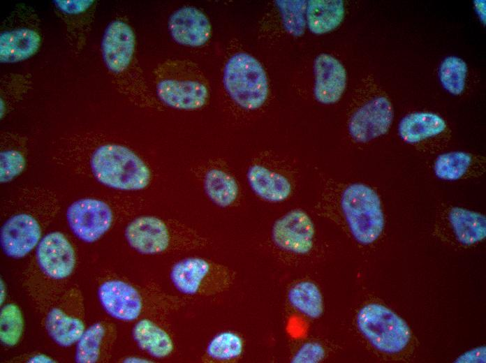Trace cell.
<instances>
[{
	"label": "cell",
	"instance_id": "1",
	"mask_svg": "<svg viewBox=\"0 0 486 363\" xmlns=\"http://www.w3.org/2000/svg\"><path fill=\"white\" fill-rule=\"evenodd\" d=\"M125 237L131 248L144 255L204 248L207 238L177 221L142 216L131 221Z\"/></svg>",
	"mask_w": 486,
	"mask_h": 363
},
{
	"label": "cell",
	"instance_id": "2",
	"mask_svg": "<svg viewBox=\"0 0 486 363\" xmlns=\"http://www.w3.org/2000/svg\"><path fill=\"white\" fill-rule=\"evenodd\" d=\"M156 94L166 105L179 110L202 108L209 98V84L205 75L195 63L182 59H168L154 71Z\"/></svg>",
	"mask_w": 486,
	"mask_h": 363
},
{
	"label": "cell",
	"instance_id": "3",
	"mask_svg": "<svg viewBox=\"0 0 486 363\" xmlns=\"http://www.w3.org/2000/svg\"><path fill=\"white\" fill-rule=\"evenodd\" d=\"M91 171L103 185L122 191L146 188L151 172L145 163L128 147L106 144L97 148L90 161Z\"/></svg>",
	"mask_w": 486,
	"mask_h": 363
},
{
	"label": "cell",
	"instance_id": "4",
	"mask_svg": "<svg viewBox=\"0 0 486 363\" xmlns=\"http://www.w3.org/2000/svg\"><path fill=\"white\" fill-rule=\"evenodd\" d=\"M42 40L40 20L36 10L24 3L15 5L1 25V63L29 59L38 52Z\"/></svg>",
	"mask_w": 486,
	"mask_h": 363
},
{
	"label": "cell",
	"instance_id": "5",
	"mask_svg": "<svg viewBox=\"0 0 486 363\" xmlns=\"http://www.w3.org/2000/svg\"><path fill=\"white\" fill-rule=\"evenodd\" d=\"M341 207L350 231L361 244L374 242L384 228L381 202L376 192L368 185L353 183L342 192Z\"/></svg>",
	"mask_w": 486,
	"mask_h": 363
},
{
	"label": "cell",
	"instance_id": "6",
	"mask_svg": "<svg viewBox=\"0 0 486 363\" xmlns=\"http://www.w3.org/2000/svg\"><path fill=\"white\" fill-rule=\"evenodd\" d=\"M223 84L234 102L240 107L253 110L266 101L269 85L261 64L251 55L238 52L226 62Z\"/></svg>",
	"mask_w": 486,
	"mask_h": 363
},
{
	"label": "cell",
	"instance_id": "7",
	"mask_svg": "<svg viewBox=\"0 0 486 363\" xmlns=\"http://www.w3.org/2000/svg\"><path fill=\"white\" fill-rule=\"evenodd\" d=\"M231 272L223 265L201 257H188L175 262L170 279L182 295L212 296L228 287Z\"/></svg>",
	"mask_w": 486,
	"mask_h": 363
},
{
	"label": "cell",
	"instance_id": "8",
	"mask_svg": "<svg viewBox=\"0 0 486 363\" xmlns=\"http://www.w3.org/2000/svg\"><path fill=\"white\" fill-rule=\"evenodd\" d=\"M357 323L362 334L382 352L399 353L411 339V331L406 322L379 304H369L362 307L358 314Z\"/></svg>",
	"mask_w": 486,
	"mask_h": 363
},
{
	"label": "cell",
	"instance_id": "9",
	"mask_svg": "<svg viewBox=\"0 0 486 363\" xmlns=\"http://www.w3.org/2000/svg\"><path fill=\"white\" fill-rule=\"evenodd\" d=\"M66 218L71 230L78 238L87 243H93L110 228L113 213L105 202L84 198L68 207Z\"/></svg>",
	"mask_w": 486,
	"mask_h": 363
},
{
	"label": "cell",
	"instance_id": "10",
	"mask_svg": "<svg viewBox=\"0 0 486 363\" xmlns=\"http://www.w3.org/2000/svg\"><path fill=\"white\" fill-rule=\"evenodd\" d=\"M135 36L126 22L115 20L106 27L101 42L103 62L115 77L128 72L133 62Z\"/></svg>",
	"mask_w": 486,
	"mask_h": 363
},
{
	"label": "cell",
	"instance_id": "11",
	"mask_svg": "<svg viewBox=\"0 0 486 363\" xmlns=\"http://www.w3.org/2000/svg\"><path fill=\"white\" fill-rule=\"evenodd\" d=\"M393 119L390 101L384 96L374 97L360 107L348 122L351 137L360 143L368 142L385 135Z\"/></svg>",
	"mask_w": 486,
	"mask_h": 363
},
{
	"label": "cell",
	"instance_id": "12",
	"mask_svg": "<svg viewBox=\"0 0 486 363\" xmlns=\"http://www.w3.org/2000/svg\"><path fill=\"white\" fill-rule=\"evenodd\" d=\"M314 225L303 210L293 209L273 224V242L282 250L296 254L308 253L313 247Z\"/></svg>",
	"mask_w": 486,
	"mask_h": 363
},
{
	"label": "cell",
	"instance_id": "13",
	"mask_svg": "<svg viewBox=\"0 0 486 363\" xmlns=\"http://www.w3.org/2000/svg\"><path fill=\"white\" fill-rule=\"evenodd\" d=\"M98 295L105 311L119 320H135L145 309V298L142 292L124 281L112 279L105 281L100 286Z\"/></svg>",
	"mask_w": 486,
	"mask_h": 363
},
{
	"label": "cell",
	"instance_id": "14",
	"mask_svg": "<svg viewBox=\"0 0 486 363\" xmlns=\"http://www.w3.org/2000/svg\"><path fill=\"white\" fill-rule=\"evenodd\" d=\"M36 258L43 272L55 279L70 276L75 265L73 248L59 232H52L43 237L37 246Z\"/></svg>",
	"mask_w": 486,
	"mask_h": 363
},
{
	"label": "cell",
	"instance_id": "15",
	"mask_svg": "<svg viewBox=\"0 0 486 363\" xmlns=\"http://www.w3.org/2000/svg\"><path fill=\"white\" fill-rule=\"evenodd\" d=\"M54 10L64 23L71 46L76 52L84 46L94 18L97 1L54 0Z\"/></svg>",
	"mask_w": 486,
	"mask_h": 363
},
{
	"label": "cell",
	"instance_id": "16",
	"mask_svg": "<svg viewBox=\"0 0 486 363\" xmlns=\"http://www.w3.org/2000/svg\"><path fill=\"white\" fill-rule=\"evenodd\" d=\"M40 235V225L33 216L16 214L8 219L1 228V246L8 256L20 258L38 244Z\"/></svg>",
	"mask_w": 486,
	"mask_h": 363
},
{
	"label": "cell",
	"instance_id": "17",
	"mask_svg": "<svg viewBox=\"0 0 486 363\" xmlns=\"http://www.w3.org/2000/svg\"><path fill=\"white\" fill-rule=\"evenodd\" d=\"M172 38L179 44L200 47L211 36V24L207 16L193 6H184L175 10L168 20Z\"/></svg>",
	"mask_w": 486,
	"mask_h": 363
},
{
	"label": "cell",
	"instance_id": "18",
	"mask_svg": "<svg viewBox=\"0 0 486 363\" xmlns=\"http://www.w3.org/2000/svg\"><path fill=\"white\" fill-rule=\"evenodd\" d=\"M316 100L325 105L337 102L346 86V71L342 64L333 56L322 53L314 61Z\"/></svg>",
	"mask_w": 486,
	"mask_h": 363
},
{
	"label": "cell",
	"instance_id": "19",
	"mask_svg": "<svg viewBox=\"0 0 486 363\" xmlns=\"http://www.w3.org/2000/svg\"><path fill=\"white\" fill-rule=\"evenodd\" d=\"M246 178L253 192L268 202H282L292 191L291 184L286 177L261 165L250 166Z\"/></svg>",
	"mask_w": 486,
	"mask_h": 363
},
{
	"label": "cell",
	"instance_id": "20",
	"mask_svg": "<svg viewBox=\"0 0 486 363\" xmlns=\"http://www.w3.org/2000/svg\"><path fill=\"white\" fill-rule=\"evenodd\" d=\"M138 346L151 356L165 358L172 355L175 343L170 334L152 320L143 318L138 321L132 331Z\"/></svg>",
	"mask_w": 486,
	"mask_h": 363
},
{
	"label": "cell",
	"instance_id": "21",
	"mask_svg": "<svg viewBox=\"0 0 486 363\" xmlns=\"http://www.w3.org/2000/svg\"><path fill=\"white\" fill-rule=\"evenodd\" d=\"M344 13L341 0H311L307 3L306 22L311 32L323 34L336 29Z\"/></svg>",
	"mask_w": 486,
	"mask_h": 363
},
{
	"label": "cell",
	"instance_id": "22",
	"mask_svg": "<svg viewBox=\"0 0 486 363\" xmlns=\"http://www.w3.org/2000/svg\"><path fill=\"white\" fill-rule=\"evenodd\" d=\"M446 128V123L439 115L432 112H414L402 119L398 131L404 142L415 144L437 135Z\"/></svg>",
	"mask_w": 486,
	"mask_h": 363
},
{
	"label": "cell",
	"instance_id": "23",
	"mask_svg": "<svg viewBox=\"0 0 486 363\" xmlns=\"http://www.w3.org/2000/svg\"><path fill=\"white\" fill-rule=\"evenodd\" d=\"M449 221L457 239L464 245H472L486 235L485 216L461 207H453L449 212Z\"/></svg>",
	"mask_w": 486,
	"mask_h": 363
},
{
	"label": "cell",
	"instance_id": "24",
	"mask_svg": "<svg viewBox=\"0 0 486 363\" xmlns=\"http://www.w3.org/2000/svg\"><path fill=\"white\" fill-rule=\"evenodd\" d=\"M45 327L50 337L64 347L78 341L84 332V325L80 319L71 317L57 308L48 313Z\"/></svg>",
	"mask_w": 486,
	"mask_h": 363
},
{
	"label": "cell",
	"instance_id": "25",
	"mask_svg": "<svg viewBox=\"0 0 486 363\" xmlns=\"http://www.w3.org/2000/svg\"><path fill=\"white\" fill-rule=\"evenodd\" d=\"M203 186L209 200L220 207H228L237 200L239 188L235 179L221 169H212L207 172Z\"/></svg>",
	"mask_w": 486,
	"mask_h": 363
},
{
	"label": "cell",
	"instance_id": "26",
	"mask_svg": "<svg viewBox=\"0 0 486 363\" xmlns=\"http://www.w3.org/2000/svg\"><path fill=\"white\" fill-rule=\"evenodd\" d=\"M288 299L295 309L308 317L316 318L323 313L321 293L312 282L302 281L295 284L289 290Z\"/></svg>",
	"mask_w": 486,
	"mask_h": 363
},
{
	"label": "cell",
	"instance_id": "27",
	"mask_svg": "<svg viewBox=\"0 0 486 363\" xmlns=\"http://www.w3.org/2000/svg\"><path fill=\"white\" fill-rule=\"evenodd\" d=\"M243 351L242 339L236 333L222 332L209 342L202 357L204 362H223L238 358Z\"/></svg>",
	"mask_w": 486,
	"mask_h": 363
},
{
	"label": "cell",
	"instance_id": "28",
	"mask_svg": "<svg viewBox=\"0 0 486 363\" xmlns=\"http://www.w3.org/2000/svg\"><path fill=\"white\" fill-rule=\"evenodd\" d=\"M472 162L471 154L452 151L439 155L434 165L435 175L445 181H455L465 175Z\"/></svg>",
	"mask_w": 486,
	"mask_h": 363
},
{
	"label": "cell",
	"instance_id": "29",
	"mask_svg": "<svg viewBox=\"0 0 486 363\" xmlns=\"http://www.w3.org/2000/svg\"><path fill=\"white\" fill-rule=\"evenodd\" d=\"M467 66L460 58L448 57L439 68V79L443 88L453 95L461 94L466 84Z\"/></svg>",
	"mask_w": 486,
	"mask_h": 363
},
{
	"label": "cell",
	"instance_id": "30",
	"mask_svg": "<svg viewBox=\"0 0 486 363\" xmlns=\"http://www.w3.org/2000/svg\"><path fill=\"white\" fill-rule=\"evenodd\" d=\"M104 334L105 329L101 323H94L85 330L78 341L75 362H96L99 357L101 343Z\"/></svg>",
	"mask_w": 486,
	"mask_h": 363
},
{
	"label": "cell",
	"instance_id": "31",
	"mask_svg": "<svg viewBox=\"0 0 486 363\" xmlns=\"http://www.w3.org/2000/svg\"><path fill=\"white\" fill-rule=\"evenodd\" d=\"M23 331V318L19 307L14 304L3 306L0 313V340L13 346L19 341Z\"/></svg>",
	"mask_w": 486,
	"mask_h": 363
},
{
	"label": "cell",
	"instance_id": "32",
	"mask_svg": "<svg viewBox=\"0 0 486 363\" xmlns=\"http://www.w3.org/2000/svg\"><path fill=\"white\" fill-rule=\"evenodd\" d=\"M282 17L283 24L290 34L302 36L306 26V1H276Z\"/></svg>",
	"mask_w": 486,
	"mask_h": 363
},
{
	"label": "cell",
	"instance_id": "33",
	"mask_svg": "<svg viewBox=\"0 0 486 363\" xmlns=\"http://www.w3.org/2000/svg\"><path fill=\"white\" fill-rule=\"evenodd\" d=\"M32 86L29 74L8 73L1 80V117L5 114L10 100L22 98Z\"/></svg>",
	"mask_w": 486,
	"mask_h": 363
},
{
	"label": "cell",
	"instance_id": "34",
	"mask_svg": "<svg viewBox=\"0 0 486 363\" xmlns=\"http://www.w3.org/2000/svg\"><path fill=\"white\" fill-rule=\"evenodd\" d=\"M1 182H7L20 175L25 167L24 156L17 150L8 149L1 151Z\"/></svg>",
	"mask_w": 486,
	"mask_h": 363
},
{
	"label": "cell",
	"instance_id": "35",
	"mask_svg": "<svg viewBox=\"0 0 486 363\" xmlns=\"http://www.w3.org/2000/svg\"><path fill=\"white\" fill-rule=\"evenodd\" d=\"M325 355L321 344L316 342L305 343L301 346L291 360L294 363H316Z\"/></svg>",
	"mask_w": 486,
	"mask_h": 363
},
{
	"label": "cell",
	"instance_id": "36",
	"mask_svg": "<svg viewBox=\"0 0 486 363\" xmlns=\"http://www.w3.org/2000/svg\"><path fill=\"white\" fill-rule=\"evenodd\" d=\"M475 8L480 20L485 24V1H474Z\"/></svg>",
	"mask_w": 486,
	"mask_h": 363
},
{
	"label": "cell",
	"instance_id": "37",
	"mask_svg": "<svg viewBox=\"0 0 486 363\" xmlns=\"http://www.w3.org/2000/svg\"><path fill=\"white\" fill-rule=\"evenodd\" d=\"M29 362H53L54 361L49 357L43 354L34 355L28 361Z\"/></svg>",
	"mask_w": 486,
	"mask_h": 363
},
{
	"label": "cell",
	"instance_id": "38",
	"mask_svg": "<svg viewBox=\"0 0 486 363\" xmlns=\"http://www.w3.org/2000/svg\"><path fill=\"white\" fill-rule=\"evenodd\" d=\"M4 289L5 288L3 286V283L1 281V304H2V302H3V299H4V294H5Z\"/></svg>",
	"mask_w": 486,
	"mask_h": 363
}]
</instances>
